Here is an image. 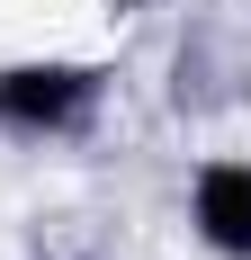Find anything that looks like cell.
<instances>
[{
  "instance_id": "obj_1",
  "label": "cell",
  "mask_w": 251,
  "mask_h": 260,
  "mask_svg": "<svg viewBox=\"0 0 251 260\" xmlns=\"http://www.w3.org/2000/svg\"><path fill=\"white\" fill-rule=\"evenodd\" d=\"M117 72L99 54H0V144L9 153H72L108 126Z\"/></svg>"
},
{
  "instance_id": "obj_2",
  "label": "cell",
  "mask_w": 251,
  "mask_h": 260,
  "mask_svg": "<svg viewBox=\"0 0 251 260\" xmlns=\"http://www.w3.org/2000/svg\"><path fill=\"white\" fill-rule=\"evenodd\" d=\"M179 224L206 260H251V153H198L189 161Z\"/></svg>"
},
{
  "instance_id": "obj_3",
  "label": "cell",
  "mask_w": 251,
  "mask_h": 260,
  "mask_svg": "<svg viewBox=\"0 0 251 260\" xmlns=\"http://www.w3.org/2000/svg\"><path fill=\"white\" fill-rule=\"evenodd\" d=\"M36 260H99V251H36Z\"/></svg>"
}]
</instances>
